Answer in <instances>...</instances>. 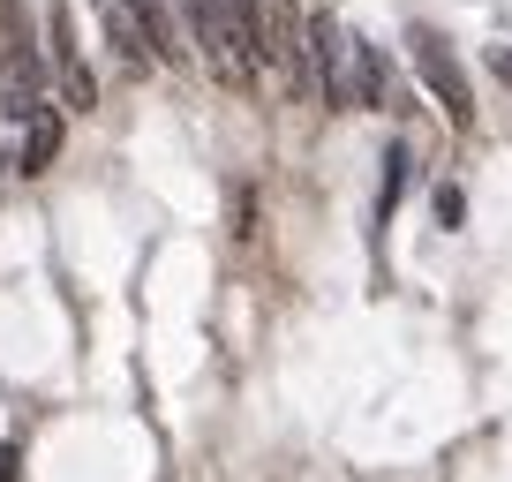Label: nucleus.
<instances>
[{
    "label": "nucleus",
    "mask_w": 512,
    "mask_h": 482,
    "mask_svg": "<svg viewBox=\"0 0 512 482\" xmlns=\"http://www.w3.org/2000/svg\"><path fill=\"white\" fill-rule=\"evenodd\" d=\"M16 53H23V0H0V76Z\"/></svg>",
    "instance_id": "nucleus-7"
},
{
    "label": "nucleus",
    "mask_w": 512,
    "mask_h": 482,
    "mask_svg": "<svg viewBox=\"0 0 512 482\" xmlns=\"http://www.w3.org/2000/svg\"><path fill=\"white\" fill-rule=\"evenodd\" d=\"M400 181H407V151L392 144V151H384V196H377V211H392V204H400Z\"/></svg>",
    "instance_id": "nucleus-9"
},
{
    "label": "nucleus",
    "mask_w": 512,
    "mask_h": 482,
    "mask_svg": "<svg viewBox=\"0 0 512 482\" xmlns=\"http://www.w3.org/2000/svg\"><path fill=\"white\" fill-rule=\"evenodd\" d=\"M234 8V23H241V38L256 46V61H264V0H226Z\"/></svg>",
    "instance_id": "nucleus-8"
},
{
    "label": "nucleus",
    "mask_w": 512,
    "mask_h": 482,
    "mask_svg": "<svg viewBox=\"0 0 512 482\" xmlns=\"http://www.w3.org/2000/svg\"><path fill=\"white\" fill-rule=\"evenodd\" d=\"M53 159H61V113H46V106H38L31 113V121H23V174H46V166Z\"/></svg>",
    "instance_id": "nucleus-4"
},
{
    "label": "nucleus",
    "mask_w": 512,
    "mask_h": 482,
    "mask_svg": "<svg viewBox=\"0 0 512 482\" xmlns=\"http://www.w3.org/2000/svg\"><path fill=\"white\" fill-rule=\"evenodd\" d=\"M407 53H415V76L430 83V98L445 106V121H452V129H475V91H467L460 53H452L445 38L430 31V23H415V31H407Z\"/></svg>",
    "instance_id": "nucleus-2"
},
{
    "label": "nucleus",
    "mask_w": 512,
    "mask_h": 482,
    "mask_svg": "<svg viewBox=\"0 0 512 482\" xmlns=\"http://www.w3.org/2000/svg\"><path fill=\"white\" fill-rule=\"evenodd\" d=\"M0 482H23V445H0Z\"/></svg>",
    "instance_id": "nucleus-11"
},
{
    "label": "nucleus",
    "mask_w": 512,
    "mask_h": 482,
    "mask_svg": "<svg viewBox=\"0 0 512 482\" xmlns=\"http://www.w3.org/2000/svg\"><path fill=\"white\" fill-rule=\"evenodd\" d=\"M354 106H392V76H384V53L369 38H354Z\"/></svg>",
    "instance_id": "nucleus-5"
},
{
    "label": "nucleus",
    "mask_w": 512,
    "mask_h": 482,
    "mask_svg": "<svg viewBox=\"0 0 512 482\" xmlns=\"http://www.w3.org/2000/svg\"><path fill=\"white\" fill-rule=\"evenodd\" d=\"M467 219V196L460 189H437V226H460Z\"/></svg>",
    "instance_id": "nucleus-10"
},
{
    "label": "nucleus",
    "mask_w": 512,
    "mask_h": 482,
    "mask_svg": "<svg viewBox=\"0 0 512 482\" xmlns=\"http://www.w3.org/2000/svg\"><path fill=\"white\" fill-rule=\"evenodd\" d=\"M490 68H497V76L512 83V53H505V46H490Z\"/></svg>",
    "instance_id": "nucleus-12"
},
{
    "label": "nucleus",
    "mask_w": 512,
    "mask_h": 482,
    "mask_svg": "<svg viewBox=\"0 0 512 482\" xmlns=\"http://www.w3.org/2000/svg\"><path fill=\"white\" fill-rule=\"evenodd\" d=\"M181 8H189V38L204 46V68L226 83V91H249L256 83V46L241 38L234 8H226V0H181Z\"/></svg>",
    "instance_id": "nucleus-1"
},
{
    "label": "nucleus",
    "mask_w": 512,
    "mask_h": 482,
    "mask_svg": "<svg viewBox=\"0 0 512 482\" xmlns=\"http://www.w3.org/2000/svg\"><path fill=\"white\" fill-rule=\"evenodd\" d=\"M136 16H144V31H151V53H159L166 68H189V46L174 38V16H166V0H128Z\"/></svg>",
    "instance_id": "nucleus-6"
},
{
    "label": "nucleus",
    "mask_w": 512,
    "mask_h": 482,
    "mask_svg": "<svg viewBox=\"0 0 512 482\" xmlns=\"http://www.w3.org/2000/svg\"><path fill=\"white\" fill-rule=\"evenodd\" d=\"M46 46H53V68H61V98L76 113H91L98 83H91V68L76 61V8H46Z\"/></svg>",
    "instance_id": "nucleus-3"
}]
</instances>
